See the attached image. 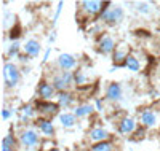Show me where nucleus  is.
<instances>
[{
  "instance_id": "obj_16",
  "label": "nucleus",
  "mask_w": 160,
  "mask_h": 151,
  "mask_svg": "<svg viewBox=\"0 0 160 151\" xmlns=\"http://www.w3.org/2000/svg\"><path fill=\"white\" fill-rule=\"evenodd\" d=\"M37 124H38L40 130H42L45 135H53V134H55V127H53L51 121H48V119H38Z\"/></svg>"
},
{
  "instance_id": "obj_4",
  "label": "nucleus",
  "mask_w": 160,
  "mask_h": 151,
  "mask_svg": "<svg viewBox=\"0 0 160 151\" xmlns=\"http://www.w3.org/2000/svg\"><path fill=\"white\" fill-rule=\"evenodd\" d=\"M80 5L83 7V11L87 15L93 16V15H98V13L104 11V3L101 2H96V0H85V2H80Z\"/></svg>"
},
{
  "instance_id": "obj_28",
  "label": "nucleus",
  "mask_w": 160,
  "mask_h": 151,
  "mask_svg": "<svg viewBox=\"0 0 160 151\" xmlns=\"http://www.w3.org/2000/svg\"><path fill=\"white\" fill-rule=\"evenodd\" d=\"M62 5H64L62 2H59V3H58V8H56V13H55V22L58 21V16H59V13H61V8H62Z\"/></svg>"
},
{
  "instance_id": "obj_15",
  "label": "nucleus",
  "mask_w": 160,
  "mask_h": 151,
  "mask_svg": "<svg viewBox=\"0 0 160 151\" xmlns=\"http://www.w3.org/2000/svg\"><path fill=\"white\" fill-rule=\"evenodd\" d=\"M75 118H77V116H75L74 113H61V115H59V121H61V124H62L64 127H74L75 122H77Z\"/></svg>"
},
{
  "instance_id": "obj_17",
  "label": "nucleus",
  "mask_w": 160,
  "mask_h": 151,
  "mask_svg": "<svg viewBox=\"0 0 160 151\" xmlns=\"http://www.w3.org/2000/svg\"><path fill=\"white\" fill-rule=\"evenodd\" d=\"M123 67H127L130 72H138L139 67H141V64H139V61H138L135 56H128V57L125 59V62H123Z\"/></svg>"
},
{
  "instance_id": "obj_3",
  "label": "nucleus",
  "mask_w": 160,
  "mask_h": 151,
  "mask_svg": "<svg viewBox=\"0 0 160 151\" xmlns=\"http://www.w3.org/2000/svg\"><path fill=\"white\" fill-rule=\"evenodd\" d=\"M101 19L109 22V24H115L123 19V8L122 7H115V8H104V11L101 13Z\"/></svg>"
},
{
  "instance_id": "obj_12",
  "label": "nucleus",
  "mask_w": 160,
  "mask_h": 151,
  "mask_svg": "<svg viewBox=\"0 0 160 151\" xmlns=\"http://www.w3.org/2000/svg\"><path fill=\"white\" fill-rule=\"evenodd\" d=\"M157 122V115L154 112H151V110H144V112L141 113V124L144 127H154Z\"/></svg>"
},
{
  "instance_id": "obj_30",
  "label": "nucleus",
  "mask_w": 160,
  "mask_h": 151,
  "mask_svg": "<svg viewBox=\"0 0 160 151\" xmlns=\"http://www.w3.org/2000/svg\"><path fill=\"white\" fill-rule=\"evenodd\" d=\"M50 53H51V48H48V49L45 51V56H43V62H47V61H48V57H50Z\"/></svg>"
},
{
  "instance_id": "obj_7",
  "label": "nucleus",
  "mask_w": 160,
  "mask_h": 151,
  "mask_svg": "<svg viewBox=\"0 0 160 151\" xmlns=\"http://www.w3.org/2000/svg\"><path fill=\"white\" fill-rule=\"evenodd\" d=\"M115 48L117 46H115V42H114L112 37H109V35L101 37V40H99V51L102 54H111V53L115 51Z\"/></svg>"
},
{
  "instance_id": "obj_13",
  "label": "nucleus",
  "mask_w": 160,
  "mask_h": 151,
  "mask_svg": "<svg viewBox=\"0 0 160 151\" xmlns=\"http://www.w3.org/2000/svg\"><path fill=\"white\" fill-rule=\"evenodd\" d=\"M106 97L109 100H120L122 99V88L118 83H111L108 91H106Z\"/></svg>"
},
{
  "instance_id": "obj_21",
  "label": "nucleus",
  "mask_w": 160,
  "mask_h": 151,
  "mask_svg": "<svg viewBox=\"0 0 160 151\" xmlns=\"http://www.w3.org/2000/svg\"><path fill=\"white\" fill-rule=\"evenodd\" d=\"M127 57H128V53H127L125 49H117V48H115V51H114V62H115V65H117L120 61L125 62Z\"/></svg>"
},
{
  "instance_id": "obj_9",
  "label": "nucleus",
  "mask_w": 160,
  "mask_h": 151,
  "mask_svg": "<svg viewBox=\"0 0 160 151\" xmlns=\"http://www.w3.org/2000/svg\"><path fill=\"white\" fill-rule=\"evenodd\" d=\"M55 88H53V85H48L47 81H42V83L38 85V95L42 97V100H48L51 99L53 95H55Z\"/></svg>"
},
{
  "instance_id": "obj_10",
  "label": "nucleus",
  "mask_w": 160,
  "mask_h": 151,
  "mask_svg": "<svg viewBox=\"0 0 160 151\" xmlns=\"http://www.w3.org/2000/svg\"><path fill=\"white\" fill-rule=\"evenodd\" d=\"M136 129V122L133 118H123L118 122V132L120 134H131Z\"/></svg>"
},
{
  "instance_id": "obj_11",
  "label": "nucleus",
  "mask_w": 160,
  "mask_h": 151,
  "mask_svg": "<svg viewBox=\"0 0 160 151\" xmlns=\"http://www.w3.org/2000/svg\"><path fill=\"white\" fill-rule=\"evenodd\" d=\"M90 139L93 142H96V143L106 142V140L109 139V132L106 130V129H102V127H95V129L90 130Z\"/></svg>"
},
{
  "instance_id": "obj_27",
  "label": "nucleus",
  "mask_w": 160,
  "mask_h": 151,
  "mask_svg": "<svg viewBox=\"0 0 160 151\" xmlns=\"http://www.w3.org/2000/svg\"><path fill=\"white\" fill-rule=\"evenodd\" d=\"M13 149H15V146H13V145H8V143L2 142V151H13Z\"/></svg>"
},
{
  "instance_id": "obj_14",
  "label": "nucleus",
  "mask_w": 160,
  "mask_h": 151,
  "mask_svg": "<svg viewBox=\"0 0 160 151\" xmlns=\"http://www.w3.org/2000/svg\"><path fill=\"white\" fill-rule=\"evenodd\" d=\"M21 142L26 146H35L38 143V135L34 130H24L21 134Z\"/></svg>"
},
{
  "instance_id": "obj_23",
  "label": "nucleus",
  "mask_w": 160,
  "mask_h": 151,
  "mask_svg": "<svg viewBox=\"0 0 160 151\" xmlns=\"http://www.w3.org/2000/svg\"><path fill=\"white\" fill-rule=\"evenodd\" d=\"M19 35H21V27H19V24H15V25L11 27V30H10V38L11 40H16Z\"/></svg>"
},
{
  "instance_id": "obj_19",
  "label": "nucleus",
  "mask_w": 160,
  "mask_h": 151,
  "mask_svg": "<svg viewBox=\"0 0 160 151\" xmlns=\"http://www.w3.org/2000/svg\"><path fill=\"white\" fill-rule=\"evenodd\" d=\"M91 112H93V107H91V105H88V103H85V105L77 107V108L74 110V115H75L77 118H83V116L91 115Z\"/></svg>"
},
{
  "instance_id": "obj_25",
  "label": "nucleus",
  "mask_w": 160,
  "mask_h": 151,
  "mask_svg": "<svg viewBox=\"0 0 160 151\" xmlns=\"http://www.w3.org/2000/svg\"><path fill=\"white\" fill-rule=\"evenodd\" d=\"M34 108L31 107V105H28V107H24L22 108V119H28V118H31V116H34Z\"/></svg>"
},
{
  "instance_id": "obj_8",
  "label": "nucleus",
  "mask_w": 160,
  "mask_h": 151,
  "mask_svg": "<svg viewBox=\"0 0 160 151\" xmlns=\"http://www.w3.org/2000/svg\"><path fill=\"white\" fill-rule=\"evenodd\" d=\"M22 49H24V53L28 54L29 57H35V56H38V53H40L42 48H40V43L37 42V40L31 38V40H28V42L24 43Z\"/></svg>"
},
{
  "instance_id": "obj_22",
  "label": "nucleus",
  "mask_w": 160,
  "mask_h": 151,
  "mask_svg": "<svg viewBox=\"0 0 160 151\" xmlns=\"http://www.w3.org/2000/svg\"><path fill=\"white\" fill-rule=\"evenodd\" d=\"M74 81H75L78 86L85 85V83H87V76H85V73H83L82 70H77V72L74 73Z\"/></svg>"
},
{
  "instance_id": "obj_2",
  "label": "nucleus",
  "mask_w": 160,
  "mask_h": 151,
  "mask_svg": "<svg viewBox=\"0 0 160 151\" xmlns=\"http://www.w3.org/2000/svg\"><path fill=\"white\" fill-rule=\"evenodd\" d=\"M72 81H74V75L71 72H61L59 75L53 78V88L59 92H66L69 85H72Z\"/></svg>"
},
{
  "instance_id": "obj_29",
  "label": "nucleus",
  "mask_w": 160,
  "mask_h": 151,
  "mask_svg": "<svg viewBox=\"0 0 160 151\" xmlns=\"http://www.w3.org/2000/svg\"><path fill=\"white\" fill-rule=\"evenodd\" d=\"M19 61H21V62L29 61V56H28V54H19Z\"/></svg>"
},
{
  "instance_id": "obj_26",
  "label": "nucleus",
  "mask_w": 160,
  "mask_h": 151,
  "mask_svg": "<svg viewBox=\"0 0 160 151\" xmlns=\"http://www.w3.org/2000/svg\"><path fill=\"white\" fill-rule=\"evenodd\" d=\"M138 11H139V13H144V15H148L151 10H149V5H148V3L142 2V3H138Z\"/></svg>"
},
{
  "instance_id": "obj_20",
  "label": "nucleus",
  "mask_w": 160,
  "mask_h": 151,
  "mask_svg": "<svg viewBox=\"0 0 160 151\" xmlns=\"http://www.w3.org/2000/svg\"><path fill=\"white\" fill-rule=\"evenodd\" d=\"M58 102H59L61 107H69L74 102V97L69 92H59L58 94Z\"/></svg>"
},
{
  "instance_id": "obj_31",
  "label": "nucleus",
  "mask_w": 160,
  "mask_h": 151,
  "mask_svg": "<svg viewBox=\"0 0 160 151\" xmlns=\"http://www.w3.org/2000/svg\"><path fill=\"white\" fill-rule=\"evenodd\" d=\"M2 116H3V119H8V118L11 116V113L8 112V110H3V112H2Z\"/></svg>"
},
{
  "instance_id": "obj_5",
  "label": "nucleus",
  "mask_w": 160,
  "mask_h": 151,
  "mask_svg": "<svg viewBox=\"0 0 160 151\" xmlns=\"http://www.w3.org/2000/svg\"><path fill=\"white\" fill-rule=\"evenodd\" d=\"M58 65L62 72H68V70H72V68L77 65V61L74 56H71V54H59L58 57Z\"/></svg>"
},
{
  "instance_id": "obj_33",
  "label": "nucleus",
  "mask_w": 160,
  "mask_h": 151,
  "mask_svg": "<svg viewBox=\"0 0 160 151\" xmlns=\"http://www.w3.org/2000/svg\"><path fill=\"white\" fill-rule=\"evenodd\" d=\"M51 151H59V149H56V148H53V149H51Z\"/></svg>"
},
{
  "instance_id": "obj_32",
  "label": "nucleus",
  "mask_w": 160,
  "mask_h": 151,
  "mask_svg": "<svg viewBox=\"0 0 160 151\" xmlns=\"http://www.w3.org/2000/svg\"><path fill=\"white\" fill-rule=\"evenodd\" d=\"M96 108H98V110H101V108H102V103H101V100H96Z\"/></svg>"
},
{
  "instance_id": "obj_24",
  "label": "nucleus",
  "mask_w": 160,
  "mask_h": 151,
  "mask_svg": "<svg viewBox=\"0 0 160 151\" xmlns=\"http://www.w3.org/2000/svg\"><path fill=\"white\" fill-rule=\"evenodd\" d=\"M18 53H19V43L18 42L11 43L8 48V56H18Z\"/></svg>"
},
{
  "instance_id": "obj_18",
  "label": "nucleus",
  "mask_w": 160,
  "mask_h": 151,
  "mask_svg": "<svg viewBox=\"0 0 160 151\" xmlns=\"http://www.w3.org/2000/svg\"><path fill=\"white\" fill-rule=\"evenodd\" d=\"M115 149V146H114V143L112 142H99V143H95L91 148H90V151H114Z\"/></svg>"
},
{
  "instance_id": "obj_6",
  "label": "nucleus",
  "mask_w": 160,
  "mask_h": 151,
  "mask_svg": "<svg viewBox=\"0 0 160 151\" xmlns=\"http://www.w3.org/2000/svg\"><path fill=\"white\" fill-rule=\"evenodd\" d=\"M35 108L38 110L40 113H47V115H53L58 112L59 105L58 103H51L48 100H37L35 102Z\"/></svg>"
},
{
  "instance_id": "obj_1",
  "label": "nucleus",
  "mask_w": 160,
  "mask_h": 151,
  "mask_svg": "<svg viewBox=\"0 0 160 151\" xmlns=\"http://www.w3.org/2000/svg\"><path fill=\"white\" fill-rule=\"evenodd\" d=\"M3 80H5L7 86H10V88L18 85V81H19V70H18V67L15 64L7 62L3 65Z\"/></svg>"
}]
</instances>
